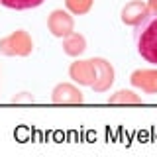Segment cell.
<instances>
[{
  "label": "cell",
  "mask_w": 157,
  "mask_h": 157,
  "mask_svg": "<svg viewBox=\"0 0 157 157\" xmlns=\"http://www.w3.org/2000/svg\"><path fill=\"white\" fill-rule=\"evenodd\" d=\"M69 73H71V77L75 78L77 82H81V85H90L94 82L96 78V69H94V63L90 61H77L73 63L71 69H69Z\"/></svg>",
  "instance_id": "obj_5"
},
{
  "label": "cell",
  "mask_w": 157,
  "mask_h": 157,
  "mask_svg": "<svg viewBox=\"0 0 157 157\" xmlns=\"http://www.w3.org/2000/svg\"><path fill=\"white\" fill-rule=\"evenodd\" d=\"M65 4L73 14H78V16H81V14H86L88 10H90L92 0H65Z\"/></svg>",
  "instance_id": "obj_11"
},
{
  "label": "cell",
  "mask_w": 157,
  "mask_h": 157,
  "mask_svg": "<svg viewBox=\"0 0 157 157\" xmlns=\"http://www.w3.org/2000/svg\"><path fill=\"white\" fill-rule=\"evenodd\" d=\"M92 63H94V69H96V78L92 82V88L98 92H104L114 82V69L104 59H92Z\"/></svg>",
  "instance_id": "obj_2"
},
{
  "label": "cell",
  "mask_w": 157,
  "mask_h": 157,
  "mask_svg": "<svg viewBox=\"0 0 157 157\" xmlns=\"http://www.w3.org/2000/svg\"><path fill=\"white\" fill-rule=\"evenodd\" d=\"M136 49L151 65H157V12L147 14L137 26H134Z\"/></svg>",
  "instance_id": "obj_1"
},
{
  "label": "cell",
  "mask_w": 157,
  "mask_h": 157,
  "mask_svg": "<svg viewBox=\"0 0 157 157\" xmlns=\"http://www.w3.org/2000/svg\"><path fill=\"white\" fill-rule=\"evenodd\" d=\"M47 26L51 29L53 36L57 37H67L69 33H73V18L63 10H55L51 12V16L47 20Z\"/></svg>",
  "instance_id": "obj_3"
},
{
  "label": "cell",
  "mask_w": 157,
  "mask_h": 157,
  "mask_svg": "<svg viewBox=\"0 0 157 157\" xmlns=\"http://www.w3.org/2000/svg\"><path fill=\"white\" fill-rule=\"evenodd\" d=\"M63 49H65L67 55L77 57L86 49V41H85V37L78 36V33H69L65 37V41H63Z\"/></svg>",
  "instance_id": "obj_8"
},
{
  "label": "cell",
  "mask_w": 157,
  "mask_h": 157,
  "mask_svg": "<svg viewBox=\"0 0 157 157\" xmlns=\"http://www.w3.org/2000/svg\"><path fill=\"white\" fill-rule=\"evenodd\" d=\"M45 0H0V4L6 8H12V10H29V8H37Z\"/></svg>",
  "instance_id": "obj_10"
},
{
  "label": "cell",
  "mask_w": 157,
  "mask_h": 157,
  "mask_svg": "<svg viewBox=\"0 0 157 157\" xmlns=\"http://www.w3.org/2000/svg\"><path fill=\"white\" fill-rule=\"evenodd\" d=\"M149 10L157 12V0H149Z\"/></svg>",
  "instance_id": "obj_12"
},
{
  "label": "cell",
  "mask_w": 157,
  "mask_h": 157,
  "mask_svg": "<svg viewBox=\"0 0 157 157\" xmlns=\"http://www.w3.org/2000/svg\"><path fill=\"white\" fill-rule=\"evenodd\" d=\"M132 85L141 88V90L149 92V94H155L157 92V71H149V69H144V71H134L132 73Z\"/></svg>",
  "instance_id": "obj_6"
},
{
  "label": "cell",
  "mask_w": 157,
  "mask_h": 157,
  "mask_svg": "<svg viewBox=\"0 0 157 157\" xmlns=\"http://www.w3.org/2000/svg\"><path fill=\"white\" fill-rule=\"evenodd\" d=\"M108 102L110 104H140L141 98L137 94H134L132 90H120V92H116V94H112L108 98Z\"/></svg>",
  "instance_id": "obj_9"
},
{
  "label": "cell",
  "mask_w": 157,
  "mask_h": 157,
  "mask_svg": "<svg viewBox=\"0 0 157 157\" xmlns=\"http://www.w3.org/2000/svg\"><path fill=\"white\" fill-rule=\"evenodd\" d=\"M149 14V6L144 4L141 0H134V2H128L122 8V22L128 26H137V24Z\"/></svg>",
  "instance_id": "obj_4"
},
{
  "label": "cell",
  "mask_w": 157,
  "mask_h": 157,
  "mask_svg": "<svg viewBox=\"0 0 157 157\" xmlns=\"http://www.w3.org/2000/svg\"><path fill=\"white\" fill-rule=\"evenodd\" d=\"M53 102L55 104H81L82 92L73 85H57L53 88Z\"/></svg>",
  "instance_id": "obj_7"
}]
</instances>
